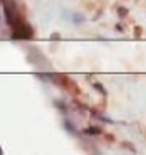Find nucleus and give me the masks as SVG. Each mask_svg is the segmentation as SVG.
<instances>
[{
	"instance_id": "423d86ee",
	"label": "nucleus",
	"mask_w": 146,
	"mask_h": 155,
	"mask_svg": "<svg viewBox=\"0 0 146 155\" xmlns=\"http://www.w3.org/2000/svg\"><path fill=\"white\" fill-rule=\"evenodd\" d=\"M65 126H67V127H69V129H71V131H74V127H72V124H71V122H69V121H67V122H65Z\"/></svg>"
},
{
	"instance_id": "20e7f679",
	"label": "nucleus",
	"mask_w": 146,
	"mask_h": 155,
	"mask_svg": "<svg viewBox=\"0 0 146 155\" xmlns=\"http://www.w3.org/2000/svg\"><path fill=\"white\" fill-rule=\"evenodd\" d=\"M125 14H127V9L125 7H120L119 9V16H125Z\"/></svg>"
},
{
	"instance_id": "f257e3e1",
	"label": "nucleus",
	"mask_w": 146,
	"mask_h": 155,
	"mask_svg": "<svg viewBox=\"0 0 146 155\" xmlns=\"http://www.w3.org/2000/svg\"><path fill=\"white\" fill-rule=\"evenodd\" d=\"M33 36V29H31V26H28V24H17L16 29H14V33H12V38L14 40H29Z\"/></svg>"
},
{
	"instance_id": "0eeeda50",
	"label": "nucleus",
	"mask_w": 146,
	"mask_h": 155,
	"mask_svg": "<svg viewBox=\"0 0 146 155\" xmlns=\"http://www.w3.org/2000/svg\"><path fill=\"white\" fill-rule=\"evenodd\" d=\"M0 155H2V148H0Z\"/></svg>"
},
{
	"instance_id": "39448f33",
	"label": "nucleus",
	"mask_w": 146,
	"mask_h": 155,
	"mask_svg": "<svg viewBox=\"0 0 146 155\" xmlns=\"http://www.w3.org/2000/svg\"><path fill=\"white\" fill-rule=\"evenodd\" d=\"M95 88L98 90V91H101V93H105V88H103L101 84H95Z\"/></svg>"
},
{
	"instance_id": "7ed1b4c3",
	"label": "nucleus",
	"mask_w": 146,
	"mask_h": 155,
	"mask_svg": "<svg viewBox=\"0 0 146 155\" xmlns=\"http://www.w3.org/2000/svg\"><path fill=\"white\" fill-rule=\"evenodd\" d=\"M100 133H101L100 127H88L86 129V134H100Z\"/></svg>"
},
{
	"instance_id": "f03ea898",
	"label": "nucleus",
	"mask_w": 146,
	"mask_h": 155,
	"mask_svg": "<svg viewBox=\"0 0 146 155\" xmlns=\"http://www.w3.org/2000/svg\"><path fill=\"white\" fill-rule=\"evenodd\" d=\"M5 17H7V21L11 22L14 28L19 24V22H17V19H16V14H14V9H12L11 5H5Z\"/></svg>"
}]
</instances>
